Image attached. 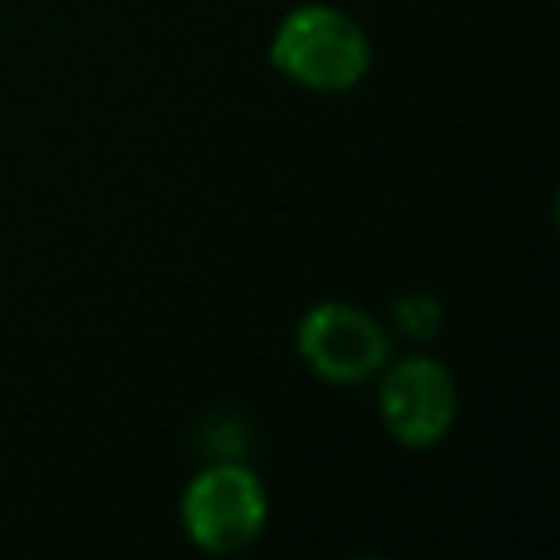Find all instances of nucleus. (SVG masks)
Wrapping results in <instances>:
<instances>
[{
  "instance_id": "3",
  "label": "nucleus",
  "mask_w": 560,
  "mask_h": 560,
  "mask_svg": "<svg viewBox=\"0 0 560 560\" xmlns=\"http://www.w3.org/2000/svg\"><path fill=\"white\" fill-rule=\"evenodd\" d=\"M296 353L315 381L361 388L373 384L392 361V335L365 307L350 300H323L300 315Z\"/></svg>"
},
{
  "instance_id": "5",
  "label": "nucleus",
  "mask_w": 560,
  "mask_h": 560,
  "mask_svg": "<svg viewBox=\"0 0 560 560\" xmlns=\"http://www.w3.org/2000/svg\"><path fill=\"white\" fill-rule=\"evenodd\" d=\"M392 323H396L399 335L422 346L442 330V304H438L434 296H427V292H411V296L396 300V307H392Z\"/></svg>"
},
{
  "instance_id": "4",
  "label": "nucleus",
  "mask_w": 560,
  "mask_h": 560,
  "mask_svg": "<svg viewBox=\"0 0 560 560\" xmlns=\"http://www.w3.org/2000/svg\"><path fill=\"white\" fill-rule=\"evenodd\" d=\"M376 415L396 445L434 450L457 427V376L434 353H407L388 361L376 376Z\"/></svg>"
},
{
  "instance_id": "2",
  "label": "nucleus",
  "mask_w": 560,
  "mask_h": 560,
  "mask_svg": "<svg viewBox=\"0 0 560 560\" xmlns=\"http://www.w3.org/2000/svg\"><path fill=\"white\" fill-rule=\"evenodd\" d=\"M269 526V491L249 465L219 457L180 491V529L200 552H246Z\"/></svg>"
},
{
  "instance_id": "1",
  "label": "nucleus",
  "mask_w": 560,
  "mask_h": 560,
  "mask_svg": "<svg viewBox=\"0 0 560 560\" xmlns=\"http://www.w3.org/2000/svg\"><path fill=\"white\" fill-rule=\"evenodd\" d=\"M269 66L312 93H350L373 70V43L335 4H296L269 39Z\"/></svg>"
}]
</instances>
